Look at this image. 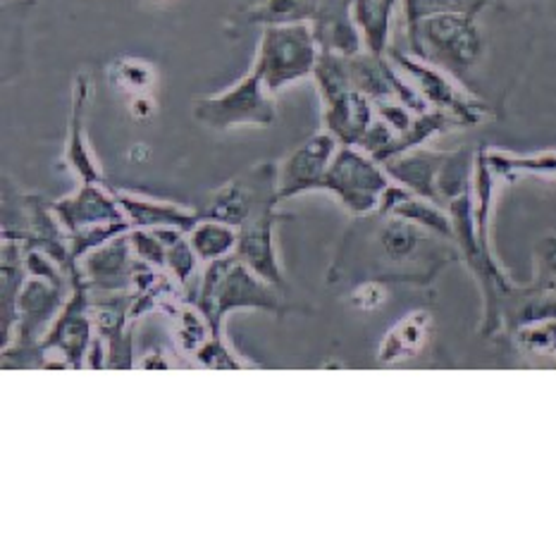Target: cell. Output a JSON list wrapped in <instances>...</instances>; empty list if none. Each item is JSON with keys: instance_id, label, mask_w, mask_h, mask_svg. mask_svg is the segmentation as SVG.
I'll use <instances>...</instances> for the list:
<instances>
[{"instance_id": "18", "label": "cell", "mask_w": 556, "mask_h": 556, "mask_svg": "<svg viewBox=\"0 0 556 556\" xmlns=\"http://www.w3.org/2000/svg\"><path fill=\"white\" fill-rule=\"evenodd\" d=\"M91 96V84L87 75H81L77 79L75 87V101H72V117H70V139H67V153L65 161L72 167L81 182H96L103 185V177L99 165H96L93 155L87 147V135H84V113H87V103Z\"/></svg>"}, {"instance_id": "17", "label": "cell", "mask_w": 556, "mask_h": 556, "mask_svg": "<svg viewBox=\"0 0 556 556\" xmlns=\"http://www.w3.org/2000/svg\"><path fill=\"white\" fill-rule=\"evenodd\" d=\"M432 332V316L428 311H410L396 325H392L390 332L378 346V361L384 366L402 364L422 354L428 346Z\"/></svg>"}, {"instance_id": "8", "label": "cell", "mask_w": 556, "mask_h": 556, "mask_svg": "<svg viewBox=\"0 0 556 556\" xmlns=\"http://www.w3.org/2000/svg\"><path fill=\"white\" fill-rule=\"evenodd\" d=\"M70 287H58L41 277H27L17 299V325L12 349L34 352L39 349L43 334L51 328L58 313L63 311Z\"/></svg>"}, {"instance_id": "4", "label": "cell", "mask_w": 556, "mask_h": 556, "mask_svg": "<svg viewBox=\"0 0 556 556\" xmlns=\"http://www.w3.org/2000/svg\"><path fill=\"white\" fill-rule=\"evenodd\" d=\"M270 93L273 91L265 87L263 79L251 70L232 89L193 103V117H197L201 125L217 131L244 125L270 127L277 117V108Z\"/></svg>"}, {"instance_id": "3", "label": "cell", "mask_w": 556, "mask_h": 556, "mask_svg": "<svg viewBox=\"0 0 556 556\" xmlns=\"http://www.w3.org/2000/svg\"><path fill=\"white\" fill-rule=\"evenodd\" d=\"M387 187H390V175L384 173V167H380L370 153L366 155L354 147L337 149L328 173L318 185L323 191H332L344 208L356 217L378 213Z\"/></svg>"}, {"instance_id": "5", "label": "cell", "mask_w": 556, "mask_h": 556, "mask_svg": "<svg viewBox=\"0 0 556 556\" xmlns=\"http://www.w3.org/2000/svg\"><path fill=\"white\" fill-rule=\"evenodd\" d=\"M277 187H280V165L273 161L258 163L249 167L244 175L235 177L232 182L217 189L205 203L201 217L220 220L239 229L249 217L280 203Z\"/></svg>"}, {"instance_id": "11", "label": "cell", "mask_w": 556, "mask_h": 556, "mask_svg": "<svg viewBox=\"0 0 556 556\" xmlns=\"http://www.w3.org/2000/svg\"><path fill=\"white\" fill-rule=\"evenodd\" d=\"M275 208L277 205L256 213L239 227V241H237L235 256L241 263H247L249 268L261 277V280L285 292L287 282H285L280 263H277L275 239H273V229L277 223Z\"/></svg>"}, {"instance_id": "26", "label": "cell", "mask_w": 556, "mask_h": 556, "mask_svg": "<svg viewBox=\"0 0 556 556\" xmlns=\"http://www.w3.org/2000/svg\"><path fill=\"white\" fill-rule=\"evenodd\" d=\"M485 3L488 0H404L408 31H414L422 20L442 15V12H470V15H478Z\"/></svg>"}, {"instance_id": "25", "label": "cell", "mask_w": 556, "mask_h": 556, "mask_svg": "<svg viewBox=\"0 0 556 556\" xmlns=\"http://www.w3.org/2000/svg\"><path fill=\"white\" fill-rule=\"evenodd\" d=\"M516 346L530 356H556V316H545L518 325Z\"/></svg>"}, {"instance_id": "27", "label": "cell", "mask_w": 556, "mask_h": 556, "mask_svg": "<svg viewBox=\"0 0 556 556\" xmlns=\"http://www.w3.org/2000/svg\"><path fill=\"white\" fill-rule=\"evenodd\" d=\"M488 163L497 177H506L511 173H533V175H545L556 177V153H542L533 155V159H511V155H504L492 151L488 153Z\"/></svg>"}, {"instance_id": "22", "label": "cell", "mask_w": 556, "mask_h": 556, "mask_svg": "<svg viewBox=\"0 0 556 556\" xmlns=\"http://www.w3.org/2000/svg\"><path fill=\"white\" fill-rule=\"evenodd\" d=\"M313 77L318 81V89L323 93L325 103L346 93L349 89H354L352 72H349V58L340 53L320 51L316 67H313Z\"/></svg>"}, {"instance_id": "24", "label": "cell", "mask_w": 556, "mask_h": 556, "mask_svg": "<svg viewBox=\"0 0 556 556\" xmlns=\"http://www.w3.org/2000/svg\"><path fill=\"white\" fill-rule=\"evenodd\" d=\"M320 0H265L263 5L253 8L247 22L263 24H296L316 17Z\"/></svg>"}, {"instance_id": "7", "label": "cell", "mask_w": 556, "mask_h": 556, "mask_svg": "<svg viewBox=\"0 0 556 556\" xmlns=\"http://www.w3.org/2000/svg\"><path fill=\"white\" fill-rule=\"evenodd\" d=\"M280 294V289L261 280L247 263H241L235 256V263L229 265L223 282L215 289L213 304L205 320L211 323L213 334H223V320L227 318V313H232L237 308H261L268 313H282Z\"/></svg>"}, {"instance_id": "34", "label": "cell", "mask_w": 556, "mask_h": 556, "mask_svg": "<svg viewBox=\"0 0 556 556\" xmlns=\"http://www.w3.org/2000/svg\"><path fill=\"white\" fill-rule=\"evenodd\" d=\"M384 299H387L384 285L366 282V285H361L356 292L352 294V304L358 311H375V308H380L384 304Z\"/></svg>"}, {"instance_id": "20", "label": "cell", "mask_w": 556, "mask_h": 556, "mask_svg": "<svg viewBox=\"0 0 556 556\" xmlns=\"http://www.w3.org/2000/svg\"><path fill=\"white\" fill-rule=\"evenodd\" d=\"M428 229H422L404 217L390 215L380 229V247L387 253V258L394 263H406L418 256V251L430 241Z\"/></svg>"}, {"instance_id": "16", "label": "cell", "mask_w": 556, "mask_h": 556, "mask_svg": "<svg viewBox=\"0 0 556 556\" xmlns=\"http://www.w3.org/2000/svg\"><path fill=\"white\" fill-rule=\"evenodd\" d=\"M115 197H117L119 205H123L129 227H141V229L173 227V229H182V232H189V229L201 220V213L187 211L177 203L153 201V199L137 197V193H127V191H115Z\"/></svg>"}, {"instance_id": "29", "label": "cell", "mask_w": 556, "mask_h": 556, "mask_svg": "<svg viewBox=\"0 0 556 556\" xmlns=\"http://www.w3.org/2000/svg\"><path fill=\"white\" fill-rule=\"evenodd\" d=\"M193 358H197L201 366L213 370H239L247 366L244 358H239L232 349L223 342V334H213L211 340L193 354Z\"/></svg>"}, {"instance_id": "30", "label": "cell", "mask_w": 556, "mask_h": 556, "mask_svg": "<svg viewBox=\"0 0 556 556\" xmlns=\"http://www.w3.org/2000/svg\"><path fill=\"white\" fill-rule=\"evenodd\" d=\"M199 261L201 258L197 256V251L191 249L187 235L179 237L175 244L167 247V270H170V275L182 287H187V282L191 280V277L197 275Z\"/></svg>"}, {"instance_id": "33", "label": "cell", "mask_w": 556, "mask_h": 556, "mask_svg": "<svg viewBox=\"0 0 556 556\" xmlns=\"http://www.w3.org/2000/svg\"><path fill=\"white\" fill-rule=\"evenodd\" d=\"M131 346H135V340H131V330H127L125 334L115 337V340L105 342V366L115 368V370H129L135 366V354H131Z\"/></svg>"}, {"instance_id": "2", "label": "cell", "mask_w": 556, "mask_h": 556, "mask_svg": "<svg viewBox=\"0 0 556 556\" xmlns=\"http://www.w3.org/2000/svg\"><path fill=\"white\" fill-rule=\"evenodd\" d=\"M316 36L304 24H268L263 31L253 72L273 93L313 75L318 60Z\"/></svg>"}, {"instance_id": "23", "label": "cell", "mask_w": 556, "mask_h": 556, "mask_svg": "<svg viewBox=\"0 0 556 556\" xmlns=\"http://www.w3.org/2000/svg\"><path fill=\"white\" fill-rule=\"evenodd\" d=\"M473 173H476V163H473V155L468 151L446 153L438 175L440 199L452 201L456 197H462V193L470 191V185H473Z\"/></svg>"}, {"instance_id": "32", "label": "cell", "mask_w": 556, "mask_h": 556, "mask_svg": "<svg viewBox=\"0 0 556 556\" xmlns=\"http://www.w3.org/2000/svg\"><path fill=\"white\" fill-rule=\"evenodd\" d=\"M115 79L119 87L129 89L131 93H141L151 87V67L143 63H135V60H125L115 70Z\"/></svg>"}, {"instance_id": "1", "label": "cell", "mask_w": 556, "mask_h": 556, "mask_svg": "<svg viewBox=\"0 0 556 556\" xmlns=\"http://www.w3.org/2000/svg\"><path fill=\"white\" fill-rule=\"evenodd\" d=\"M410 36V51L462 77L478 63L482 39L470 12H442L422 20Z\"/></svg>"}, {"instance_id": "19", "label": "cell", "mask_w": 556, "mask_h": 556, "mask_svg": "<svg viewBox=\"0 0 556 556\" xmlns=\"http://www.w3.org/2000/svg\"><path fill=\"white\" fill-rule=\"evenodd\" d=\"M187 239L191 249L197 251V256L203 263L211 261H220L232 256L237 251V241H239V229L232 225H225L220 220H208V217H201V220L193 225Z\"/></svg>"}, {"instance_id": "21", "label": "cell", "mask_w": 556, "mask_h": 556, "mask_svg": "<svg viewBox=\"0 0 556 556\" xmlns=\"http://www.w3.org/2000/svg\"><path fill=\"white\" fill-rule=\"evenodd\" d=\"M392 215L404 217V220L414 223L422 229H428V232L434 235V237L454 239L452 215H450V211H442L438 201H430V199H422V197H416V193H410L408 199H404L402 203L396 205ZM387 217H390V215H387Z\"/></svg>"}, {"instance_id": "10", "label": "cell", "mask_w": 556, "mask_h": 556, "mask_svg": "<svg viewBox=\"0 0 556 556\" xmlns=\"http://www.w3.org/2000/svg\"><path fill=\"white\" fill-rule=\"evenodd\" d=\"M51 211L67 235H75L79 229H87L93 225L127 220L115 191H108L105 185L96 182H81V187L75 193L53 201Z\"/></svg>"}, {"instance_id": "31", "label": "cell", "mask_w": 556, "mask_h": 556, "mask_svg": "<svg viewBox=\"0 0 556 556\" xmlns=\"http://www.w3.org/2000/svg\"><path fill=\"white\" fill-rule=\"evenodd\" d=\"M535 287L556 292V235L542 237L535 244Z\"/></svg>"}, {"instance_id": "28", "label": "cell", "mask_w": 556, "mask_h": 556, "mask_svg": "<svg viewBox=\"0 0 556 556\" xmlns=\"http://www.w3.org/2000/svg\"><path fill=\"white\" fill-rule=\"evenodd\" d=\"M129 244L131 251H135V258L151 263L153 268H167V244L153 232V229H141V227H131L129 232Z\"/></svg>"}, {"instance_id": "15", "label": "cell", "mask_w": 556, "mask_h": 556, "mask_svg": "<svg viewBox=\"0 0 556 556\" xmlns=\"http://www.w3.org/2000/svg\"><path fill=\"white\" fill-rule=\"evenodd\" d=\"M325 125L342 147H358L372 125V108L366 93L349 89L325 103Z\"/></svg>"}, {"instance_id": "12", "label": "cell", "mask_w": 556, "mask_h": 556, "mask_svg": "<svg viewBox=\"0 0 556 556\" xmlns=\"http://www.w3.org/2000/svg\"><path fill=\"white\" fill-rule=\"evenodd\" d=\"M131 265H135V251H131L129 237L117 235L115 239L105 241L99 249L89 251L79 261V270L93 294H115L129 292L131 282Z\"/></svg>"}, {"instance_id": "13", "label": "cell", "mask_w": 556, "mask_h": 556, "mask_svg": "<svg viewBox=\"0 0 556 556\" xmlns=\"http://www.w3.org/2000/svg\"><path fill=\"white\" fill-rule=\"evenodd\" d=\"M394 60L399 63V67H404L410 77H414L418 93L426 99L428 103L442 108V111L454 113L464 125H476L480 119V105L464 99L462 93L456 91L454 84L446 79L444 75H440L438 70L420 63V60L406 58L402 53H392Z\"/></svg>"}, {"instance_id": "14", "label": "cell", "mask_w": 556, "mask_h": 556, "mask_svg": "<svg viewBox=\"0 0 556 556\" xmlns=\"http://www.w3.org/2000/svg\"><path fill=\"white\" fill-rule=\"evenodd\" d=\"M444 159H446V153L414 149V151H406L402 155H396V159H390L387 163H382V167L396 185H402L408 191H414L416 197L440 201L438 175H440V167H442Z\"/></svg>"}, {"instance_id": "35", "label": "cell", "mask_w": 556, "mask_h": 556, "mask_svg": "<svg viewBox=\"0 0 556 556\" xmlns=\"http://www.w3.org/2000/svg\"><path fill=\"white\" fill-rule=\"evenodd\" d=\"M141 368H167V361L161 354H153L151 358L141 361Z\"/></svg>"}, {"instance_id": "6", "label": "cell", "mask_w": 556, "mask_h": 556, "mask_svg": "<svg viewBox=\"0 0 556 556\" xmlns=\"http://www.w3.org/2000/svg\"><path fill=\"white\" fill-rule=\"evenodd\" d=\"M91 294L93 292L84 285V280L72 285L63 311L58 313V318L53 320L51 328H48V332L43 334V340L39 342V354L43 356V361L46 356L58 354L63 358V364L70 368H81L87 364L89 349L96 337Z\"/></svg>"}, {"instance_id": "9", "label": "cell", "mask_w": 556, "mask_h": 556, "mask_svg": "<svg viewBox=\"0 0 556 556\" xmlns=\"http://www.w3.org/2000/svg\"><path fill=\"white\" fill-rule=\"evenodd\" d=\"M337 137L330 131H320L313 135L306 143L289 155L280 165V187H277V199L287 201L294 199L299 193L316 191L320 179L328 173V167L337 153Z\"/></svg>"}]
</instances>
